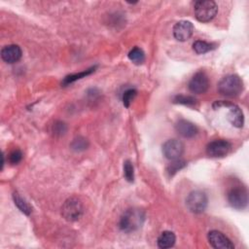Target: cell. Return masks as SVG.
<instances>
[{
	"instance_id": "14",
	"label": "cell",
	"mask_w": 249,
	"mask_h": 249,
	"mask_svg": "<svg viewBox=\"0 0 249 249\" xmlns=\"http://www.w3.org/2000/svg\"><path fill=\"white\" fill-rule=\"evenodd\" d=\"M175 128L177 132L185 138H192L197 133V127L193 123L186 120L178 121L175 124Z\"/></svg>"
},
{
	"instance_id": "5",
	"label": "cell",
	"mask_w": 249,
	"mask_h": 249,
	"mask_svg": "<svg viewBox=\"0 0 249 249\" xmlns=\"http://www.w3.org/2000/svg\"><path fill=\"white\" fill-rule=\"evenodd\" d=\"M207 196L204 192L196 190L191 192L186 198V205L193 213H201L207 206Z\"/></svg>"
},
{
	"instance_id": "13",
	"label": "cell",
	"mask_w": 249,
	"mask_h": 249,
	"mask_svg": "<svg viewBox=\"0 0 249 249\" xmlns=\"http://www.w3.org/2000/svg\"><path fill=\"white\" fill-rule=\"evenodd\" d=\"M22 52L18 45H8L1 50V57L7 63H15L21 57Z\"/></svg>"
},
{
	"instance_id": "24",
	"label": "cell",
	"mask_w": 249,
	"mask_h": 249,
	"mask_svg": "<svg viewBox=\"0 0 249 249\" xmlns=\"http://www.w3.org/2000/svg\"><path fill=\"white\" fill-rule=\"evenodd\" d=\"M71 146H72V149H74V150H76V151L85 150V149H87V147H88V141H87V139H85V138L79 137V138L75 139V140L72 142Z\"/></svg>"
},
{
	"instance_id": "12",
	"label": "cell",
	"mask_w": 249,
	"mask_h": 249,
	"mask_svg": "<svg viewBox=\"0 0 249 249\" xmlns=\"http://www.w3.org/2000/svg\"><path fill=\"white\" fill-rule=\"evenodd\" d=\"M194 32V25L189 20H180L173 26V36L176 40L187 41Z\"/></svg>"
},
{
	"instance_id": "3",
	"label": "cell",
	"mask_w": 249,
	"mask_h": 249,
	"mask_svg": "<svg viewBox=\"0 0 249 249\" xmlns=\"http://www.w3.org/2000/svg\"><path fill=\"white\" fill-rule=\"evenodd\" d=\"M195 16L198 21L208 22L215 18L218 12V6L214 1H196L195 3Z\"/></svg>"
},
{
	"instance_id": "2",
	"label": "cell",
	"mask_w": 249,
	"mask_h": 249,
	"mask_svg": "<svg viewBox=\"0 0 249 249\" xmlns=\"http://www.w3.org/2000/svg\"><path fill=\"white\" fill-rule=\"evenodd\" d=\"M243 90V82L237 75H228L218 84V91L228 97H235Z\"/></svg>"
},
{
	"instance_id": "16",
	"label": "cell",
	"mask_w": 249,
	"mask_h": 249,
	"mask_svg": "<svg viewBox=\"0 0 249 249\" xmlns=\"http://www.w3.org/2000/svg\"><path fill=\"white\" fill-rule=\"evenodd\" d=\"M13 198H14L15 204L22 213H24L25 215H29L32 212V207L30 206V204L24 198H22L18 193H15L13 195Z\"/></svg>"
},
{
	"instance_id": "8",
	"label": "cell",
	"mask_w": 249,
	"mask_h": 249,
	"mask_svg": "<svg viewBox=\"0 0 249 249\" xmlns=\"http://www.w3.org/2000/svg\"><path fill=\"white\" fill-rule=\"evenodd\" d=\"M231 145L229 141L224 139H217L211 141L206 146V153L212 158H222L230 153Z\"/></svg>"
},
{
	"instance_id": "7",
	"label": "cell",
	"mask_w": 249,
	"mask_h": 249,
	"mask_svg": "<svg viewBox=\"0 0 249 249\" xmlns=\"http://www.w3.org/2000/svg\"><path fill=\"white\" fill-rule=\"evenodd\" d=\"M228 201L235 209L245 208L248 202L246 189L240 186L231 188L228 193Z\"/></svg>"
},
{
	"instance_id": "21",
	"label": "cell",
	"mask_w": 249,
	"mask_h": 249,
	"mask_svg": "<svg viewBox=\"0 0 249 249\" xmlns=\"http://www.w3.org/2000/svg\"><path fill=\"white\" fill-rule=\"evenodd\" d=\"M124 176L128 182H133L134 180V168L130 160L124 162Z\"/></svg>"
},
{
	"instance_id": "18",
	"label": "cell",
	"mask_w": 249,
	"mask_h": 249,
	"mask_svg": "<svg viewBox=\"0 0 249 249\" xmlns=\"http://www.w3.org/2000/svg\"><path fill=\"white\" fill-rule=\"evenodd\" d=\"M213 49H215V45L212 43H208L205 41H201V40H197L193 44V50L198 53H205L209 51H212Z\"/></svg>"
},
{
	"instance_id": "6",
	"label": "cell",
	"mask_w": 249,
	"mask_h": 249,
	"mask_svg": "<svg viewBox=\"0 0 249 249\" xmlns=\"http://www.w3.org/2000/svg\"><path fill=\"white\" fill-rule=\"evenodd\" d=\"M213 107H228L229 110V114H228V120L230 121V123L235 126V127H242L243 124H244V117H243V113L242 110L235 104L233 103H230L227 101H216L213 104Z\"/></svg>"
},
{
	"instance_id": "10",
	"label": "cell",
	"mask_w": 249,
	"mask_h": 249,
	"mask_svg": "<svg viewBox=\"0 0 249 249\" xmlns=\"http://www.w3.org/2000/svg\"><path fill=\"white\" fill-rule=\"evenodd\" d=\"M184 152V144L177 139H169L162 145V153L168 160H177Z\"/></svg>"
},
{
	"instance_id": "22",
	"label": "cell",
	"mask_w": 249,
	"mask_h": 249,
	"mask_svg": "<svg viewBox=\"0 0 249 249\" xmlns=\"http://www.w3.org/2000/svg\"><path fill=\"white\" fill-rule=\"evenodd\" d=\"M137 94V91L134 89H126L123 94V103L125 107H129L130 103L133 101Z\"/></svg>"
},
{
	"instance_id": "19",
	"label": "cell",
	"mask_w": 249,
	"mask_h": 249,
	"mask_svg": "<svg viewBox=\"0 0 249 249\" xmlns=\"http://www.w3.org/2000/svg\"><path fill=\"white\" fill-rule=\"evenodd\" d=\"M94 69H95V67H91V68H89V69H88V70H86V71H84V72H80V73H77V74L68 75V76H66V77L64 78L62 84H63L64 86L69 85V84H71V83H73V82H75V81H77V80H79V79H82V78H84V77H86V76L91 74L92 72H94Z\"/></svg>"
},
{
	"instance_id": "4",
	"label": "cell",
	"mask_w": 249,
	"mask_h": 249,
	"mask_svg": "<svg viewBox=\"0 0 249 249\" xmlns=\"http://www.w3.org/2000/svg\"><path fill=\"white\" fill-rule=\"evenodd\" d=\"M63 218L69 222H74L80 219L83 214V204L77 197H69L65 200L61 207Z\"/></svg>"
},
{
	"instance_id": "20",
	"label": "cell",
	"mask_w": 249,
	"mask_h": 249,
	"mask_svg": "<svg viewBox=\"0 0 249 249\" xmlns=\"http://www.w3.org/2000/svg\"><path fill=\"white\" fill-rule=\"evenodd\" d=\"M173 102L178 104H183L187 106H195L196 103V100L195 97L190 95H176L173 97Z\"/></svg>"
},
{
	"instance_id": "11",
	"label": "cell",
	"mask_w": 249,
	"mask_h": 249,
	"mask_svg": "<svg viewBox=\"0 0 249 249\" xmlns=\"http://www.w3.org/2000/svg\"><path fill=\"white\" fill-rule=\"evenodd\" d=\"M208 241L213 248L216 249H233L234 245L221 231L213 230L208 232Z\"/></svg>"
},
{
	"instance_id": "23",
	"label": "cell",
	"mask_w": 249,
	"mask_h": 249,
	"mask_svg": "<svg viewBox=\"0 0 249 249\" xmlns=\"http://www.w3.org/2000/svg\"><path fill=\"white\" fill-rule=\"evenodd\" d=\"M174 161L171 162L168 167H167V172L169 173V175H173L174 173H176L177 171H179L181 168H183L186 163L184 160H173Z\"/></svg>"
},
{
	"instance_id": "1",
	"label": "cell",
	"mask_w": 249,
	"mask_h": 249,
	"mask_svg": "<svg viewBox=\"0 0 249 249\" xmlns=\"http://www.w3.org/2000/svg\"><path fill=\"white\" fill-rule=\"evenodd\" d=\"M145 212L140 208L127 209L121 217L120 228L125 232L138 230L144 223Z\"/></svg>"
},
{
	"instance_id": "15",
	"label": "cell",
	"mask_w": 249,
	"mask_h": 249,
	"mask_svg": "<svg viewBox=\"0 0 249 249\" xmlns=\"http://www.w3.org/2000/svg\"><path fill=\"white\" fill-rule=\"evenodd\" d=\"M175 241H176L175 234L170 231H164L160 233L157 242L160 248L167 249L172 247L175 244Z\"/></svg>"
},
{
	"instance_id": "9",
	"label": "cell",
	"mask_w": 249,
	"mask_h": 249,
	"mask_svg": "<svg viewBox=\"0 0 249 249\" xmlns=\"http://www.w3.org/2000/svg\"><path fill=\"white\" fill-rule=\"evenodd\" d=\"M209 88V80L207 75L202 72H196L189 82V89L194 93H204Z\"/></svg>"
},
{
	"instance_id": "25",
	"label": "cell",
	"mask_w": 249,
	"mask_h": 249,
	"mask_svg": "<svg viewBox=\"0 0 249 249\" xmlns=\"http://www.w3.org/2000/svg\"><path fill=\"white\" fill-rule=\"evenodd\" d=\"M22 159V153L19 150H14L9 154V162L11 164H18Z\"/></svg>"
},
{
	"instance_id": "17",
	"label": "cell",
	"mask_w": 249,
	"mask_h": 249,
	"mask_svg": "<svg viewBox=\"0 0 249 249\" xmlns=\"http://www.w3.org/2000/svg\"><path fill=\"white\" fill-rule=\"evenodd\" d=\"M127 55H128V58L130 59V61H132L134 64H137V65L143 63L145 60V53H144L143 50L138 47L131 49Z\"/></svg>"
}]
</instances>
